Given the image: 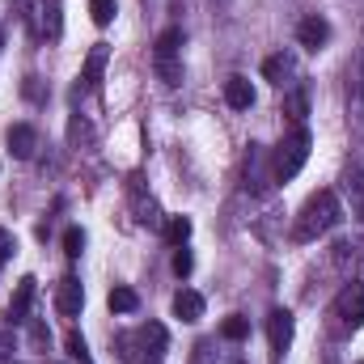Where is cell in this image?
<instances>
[{"label": "cell", "mask_w": 364, "mask_h": 364, "mask_svg": "<svg viewBox=\"0 0 364 364\" xmlns=\"http://www.w3.org/2000/svg\"><path fill=\"white\" fill-rule=\"evenodd\" d=\"M339 220H343L339 195H335V191H318V195H309V199H305V208L296 212L292 242H318V237H326Z\"/></svg>", "instance_id": "cell-1"}, {"label": "cell", "mask_w": 364, "mask_h": 364, "mask_svg": "<svg viewBox=\"0 0 364 364\" xmlns=\"http://www.w3.org/2000/svg\"><path fill=\"white\" fill-rule=\"evenodd\" d=\"M305 161H309V132H305V127H296V132L275 149L272 178L275 182H292L301 170H305Z\"/></svg>", "instance_id": "cell-2"}, {"label": "cell", "mask_w": 364, "mask_h": 364, "mask_svg": "<svg viewBox=\"0 0 364 364\" xmlns=\"http://www.w3.org/2000/svg\"><path fill=\"white\" fill-rule=\"evenodd\" d=\"M81 305H85V288H81V279H77V275H64V279L55 284V314H60V318H77Z\"/></svg>", "instance_id": "cell-3"}, {"label": "cell", "mask_w": 364, "mask_h": 364, "mask_svg": "<svg viewBox=\"0 0 364 364\" xmlns=\"http://www.w3.org/2000/svg\"><path fill=\"white\" fill-rule=\"evenodd\" d=\"M335 314H339L348 326H360V322H364V279H352V284L339 292Z\"/></svg>", "instance_id": "cell-4"}, {"label": "cell", "mask_w": 364, "mask_h": 364, "mask_svg": "<svg viewBox=\"0 0 364 364\" xmlns=\"http://www.w3.org/2000/svg\"><path fill=\"white\" fill-rule=\"evenodd\" d=\"M4 140H9V153H13L17 161H30V157H34V149H38V132H34L30 123H13Z\"/></svg>", "instance_id": "cell-5"}, {"label": "cell", "mask_w": 364, "mask_h": 364, "mask_svg": "<svg viewBox=\"0 0 364 364\" xmlns=\"http://www.w3.org/2000/svg\"><path fill=\"white\" fill-rule=\"evenodd\" d=\"M292 331H296V322H292L288 309H272V314H267V339H272V352H284V348L292 343Z\"/></svg>", "instance_id": "cell-6"}, {"label": "cell", "mask_w": 364, "mask_h": 364, "mask_svg": "<svg viewBox=\"0 0 364 364\" xmlns=\"http://www.w3.org/2000/svg\"><path fill=\"white\" fill-rule=\"evenodd\" d=\"M296 43H301L305 51H322V47L331 43V26H326L322 17H305V21L296 26Z\"/></svg>", "instance_id": "cell-7"}, {"label": "cell", "mask_w": 364, "mask_h": 364, "mask_svg": "<svg viewBox=\"0 0 364 364\" xmlns=\"http://www.w3.org/2000/svg\"><path fill=\"white\" fill-rule=\"evenodd\" d=\"M34 292H38V279H34V275H21L17 288H13V301H9V318H13V322H26V314H30V305H34Z\"/></svg>", "instance_id": "cell-8"}, {"label": "cell", "mask_w": 364, "mask_h": 364, "mask_svg": "<svg viewBox=\"0 0 364 364\" xmlns=\"http://www.w3.org/2000/svg\"><path fill=\"white\" fill-rule=\"evenodd\" d=\"M174 318H182V322H199L203 318V296L195 288H178L174 292Z\"/></svg>", "instance_id": "cell-9"}, {"label": "cell", "mask_w": 364, "mask_h": 364, "mask_svg": "<svg viewBox=\"0 0 364 364\" xmlns=\"http://www.w3.org/2000/svg\"><path fill=\"white\" fill-rule=\"evenodd\" d=\"M225 102H229L233 110H250V106H255L250 81H246V77H229V81H225Z\"/></svg>", "instance_id": "cell-10"}, {"label": "cell", "mask_w": 364, "mask_h": 364, "mask_svg": "<svg viewBox=\"0 0 364 364\" xmlns=\"http://www.w3.org/2000/svg\"><path fill=\"white\" fill-rule=\"evenodd\" d=\"M106 60H110V47L106 43H93V51H90V60H85V73H81V81L85 85H102V73H106Z\"/></svg>", "instance_id": "cell-11"}, {"label": "cell", "mask_w": 364, "mask_h": 364, "mask_svg": "<svg viewBox=\"0 0 364 364\" xmlns=\"http://www.w3.org/2000/svg\"><path fill=\"white\" fill-rule=\"evenodd\" d=\"M106 305L114 309V314H136L140 309V296H136V288H110V296H106Z\"/></svg>", "instance_id": "cell-12"}, {"label": "cell", "mask_w": 364, "mask_h": 364, "mask_svg": "<svg viewBox=\"0 0 364 364\" xmlns=\"http://www.w3.org/2000/svg\"><path fill=\"white\" fill-rule=\"evenodd\" d=\"M284 114H288L292 123H301V119L309 114V93H305V90H292V93H284Z\"/></svg>", "instance_id": "cell-13"}, {"label": "cell", "mask_w": 364, "mask_h": 364, "mask_svg": "<svg viewBox=\"0 0 364 364\" xmlns=\"http://www.w3.org/2000/svg\"><path fill=\"white\" fill-rule=\"evenodd\" d=\"M182 51V26H170L161 38H157V60H174Z\"/></svg>", "instance_id": "cell-14"}, {"label": "cell", "mask_w": 364, "mask_h": 364, "mask_svg": "<svg viewBox=\"0 0 364 364\" xmlns=\"http://www.w3.org/2000/svg\"><path fill=\"white\" fill-rule=\"evenodd\" d=\"M220 335H225L229 343H242V339L250 335V322H246L242 314H233V318H225V322H220Z\"/></svg>", "instance_id": "cell-15"}, {"label": "cell", "mask_w": 364, "mask_h": 364, "mask_svg": "<svg viewBox=\"0 0 364 364\" xmlns=\"http://www.w3.org/2000/svg\"><path fill=\"white\" fill-rule=\"evenodd\" d=\"M166 237H170L174 246H186V237H191V216H170V220H166Z\"/></svg>", "instance_id": "cell-16"}, {"label": "cell", "mask_w": 364, "mask_h": 364, "mask_svg": "<svg viewBox=\"0 0 364 364\" xmlns=\"http://www.w3.org/2000/svg\"><path fill=\"white\" fill-rule=\"evenodd\" d=\"M114 13H119V4H114V0H90L93 26H110V21H114Z\"/></svg>", "instance_id": "cell-17"}, {"label": "cell", "mask_w": 364, "mask_h": 364, "mask_svg": "<svg viewBox=\"0 0 364 364\" xmlns=\"http://www.w3.org/2000/svg\"><path fill=\"white\" fill-rule=\"evenodd\" d=\"M263 77L275 81V85H284V77H288V60H284V55H267V60H263Z\"/></svg>", "instance_id": "cell-18"}, {"label": "cell", "mask_w": 364, "mask_h": 364, "mask_svg": "<svg viewBox=\"0 0 364 364\" xmlns=\"http://www.w3.org/2000/svg\"><path fill=\"white\" fill-rule=\"evenodd\" d=\"M81 250H85V233L73 225V229H64V255L68 259H81Z\"/></svg>", "instance_id": "cell-19"}, {"label": "cell", "mask_w": 364, "mask_h": 364, "mask_svg": "<svg viewBox=\"0 0 364 364\" xmlns=\"http://www.w3.org/2000/svg\"><path fill=\"white\" fill-rule=\"evenodd\" d=\"M157 77H161L166 85H178V81H182V64H178V55H174V60H157Z\"/></svg>", "instance_id": "cell-20"}, {"label": "cell", "mask_w": 364, "mask_h": 364, "mask_svg": "<svg viewBox=\"0 0 364 364\" xmlns=\"http://www.w3.org/2000/svg\"><path fill=\"white\" fill-rule=\"evenodd\" d=\"M64 343H68V356H73L77 364H90V348H85V339H81L77 331H68V339H64Z\"/></svg>", "instance_id": "cell-21"}, {"label": "cell", "mask_w": 364, "mask_h": 364, "mask_svg": "<svg viewBox=\"0 0 364 364\" xmlns=\"http://www.w3.org/2000/svg\"><path fill=\"white\" fill-rule=\"evenodd\" d=\"M191 267H195L191 250H186V246H178V250H174V275H182V279H186V275H191Z\"/></svg>", "instance_id": "cell-22"}, {"label": "cell", "mask_w": 364, "mask_h": 364, "mask_svg": "<svg viewBox=\"0 0 364 364\" xmlns=\"http://www.w3.org/2000/svg\"><path fill=\"white\" fill-rule=\"evenodd\" d=\"M13 255H17V237L9 229H0V263H9Z\"/></svg>", "instance_id": "cell-23"}, {"label": "cell", "mask_w": 364, "mask_h": 364, "mask_svg": "<svg viewBox=\"0 0 364 364\" xmlns=\"http://www.w3.org/2000/svg\"><path fill=\"white\" fill-rule=\"evenodd\" d=\"M47 339H51V335H47V326H43V322H30V343H34V348H43Z\"/></svg>", "instance_id": "cell-24"}, {"label": "cell", "mask_w": 364, "mask_h": 364, "mask_svg": "<svg viewBox=\"0 0 364 364\" xmlns=\"http://www.w3.org/2000/svg\"><path fill=\"white\" fill-rule=\"evenodd\" d=\"M13 356V335H0V360H9Z\"/></svg>", "instance_id": "cell-25"}, {"label": "cell", "mask_w": 364, "mask_h": 364, "mask_svg": "<svg viewBox=\"0 0 364 364\" xmlns=\"http://www.w3.org/2000/svg\"><path fill=\"white\" fill-rule=\"evenodd\" d=\"M0 47H4V34H0Z\"/></svg>", "instance_id": "cell-26"}, {"label": "cell", "mask_w": 364, "mask_h": 364, "mask_svg": "<svg viewBox=\"0 0 364 364\" xmlns=\"http://www.w3.org/2000/svg\"><path fill=\"white\" fill-rule=\"evenodd\" d=\"M360 364H364V360H360Z\"/></svg>", "instance_id": "cell-27"}]
</instances>
